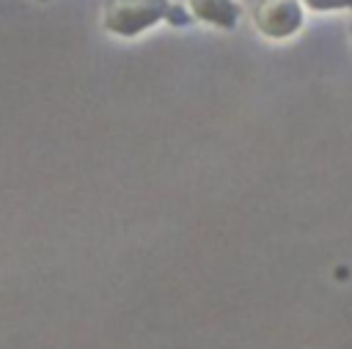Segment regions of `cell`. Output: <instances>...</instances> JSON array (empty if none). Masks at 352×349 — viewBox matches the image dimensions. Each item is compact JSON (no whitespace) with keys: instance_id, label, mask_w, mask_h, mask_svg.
Masks as SVG:
<instances>
[{"instance_id":"cell-1","label":"cell","mask_w":352,"mask_h":349,"mask_svg":"<svg viewBox=\"0 0 352 349\" xmlns=\"http://www.w3.org/2000/svg\"><path fill=\"white\" fill-rule=\"evenodd\" d=\"M168 0H110L104 5V27L118 36H138L168 16Z\"/></svg>"},{"instance_id":"cell-2","label":"cell","mask_w":352,"mask_h":349,"mask_svg":"<svg viewBox=\"0 0 352 349\" xmlns=\"http://www.w3.org/2000/svg\"><path fill=\"white\" fill-rule=\"evenodd\" d=\"M256 27L270 38H286L300 30L302 8L297 0H258L253 8Z\"/></svg>"},{"instance_id":"cell-3","label":"cell","mask_w":352,"mask_h":349,"mask_svg":"<svg viewBox=\"0 0 352 349\" xmlns=\"http://www.w3.org/2000/svg\"><path fill=\"white\" fill-rule=\"evenodd\" d=\"M190 5L198 19L226 27V30H231L239 19V5L234 0H190Z\"/></svg>"},{"instance_id":"cell-4","label":"cell","mask_w":352,"mask_h":349,"mask_svg":"<svg viewBox=\"0 0 352 349\" xmlns=\"http://www.w3.org/2000/svg\"><path fill=\"white\" fill-rule=\"evenodd\" d=\"M314 11H333V8H352V0H302Z\"/></svg>"},{"instance_id":"cell-5","label":"cell","mask_w":352,"mask_h":349,"mask_svg":"<svg viewBox=\"0 0 352 349\" xmlns=\"http://www.w3.org/2000/svg\"><path fill=\"white\" fill-rule=\"evenodd\" d=\"M165 19H170V25H187V22H190V16L184 14V8H182V5H170Z\"/></svg>"},{"instance_id":"cell-6","label":"cell","mask_w":352,"mask_h":349,"mask_svg":"<svg viewBox=\"0 0 352 349\" xmlns=\"http://www.w3.org/2000/svg\"><path fill=\"white\" fill-rule=\"evenodd\" d=\"M41 3H44V0H41Z\"/></svg>"}]
</instances>
